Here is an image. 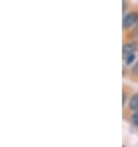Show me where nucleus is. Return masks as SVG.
Instances as JSON below:
<instances>
[{"instance_id":"4","label":"nucleus","mask_w":138,"mask_h":147,"mask_svg":"<svg viewBox=\"0 0 138 147\" xmlns=\"http://www.w3.org/2000/svg\"><path fill=\"white\" fill-rule=\"evenodd\" d=\"M123 58H125V62L126 64H131L135 59V53H128V55H123Z\"/></svg>"},{"instance_id":"7","label":"nucleus","mask_w":138,"mask_h":147,"mask_svg":"<svg viewBox=\"0 0 138 147\" xmlns=\"http://www.w3.org/2000/svg\"><path fill=\"white\" fill-rule=\"evenodd\" d=\"M135 36H136V37H138V26L135 28Z\"/></svg>"},{"instance_id":"3","label":"nucleus","mask_w":138,"mask_h":147,"mask_svg":"<svg viewBox=\"0 0 138 147\" xmlns=\"http://www.w3.org/2000/svg\"><path fill=\"white\" fill-rule=\"evenodd\" d=\"M129 108L132 110H137L138 111V93L131 98V100H129Z\"/></svg>"},{"instance_id":"2","label":"nucleus","mask_w":138,"mask_h":147,"mask_svg":"<svg viewBox=\"0 0 138 147\" xmlns=\"http://www.w3.org/2000/svg\"><path fill=\"white\" fill-rule=\"evenodd\" d=\"M136 43H133V42H128V43H126L125 46H123V55H128V53H135V51H136Z\"/></svg>"},{"instance_id":"5","label":"nucleus","mask_w":138,"mask_h":147,"mask_svg":"<svg viewBox=\"0 0 138 147\" xmlns=\"http://www.w3.org/2000/svg\"><path fill=\"white\" fill-rule=\"evenodd\" d=\"M132 122L135 125L138 126V111H136L135 114H133V116H132Z\"/></svg>"},{"instance_id":"1","label":"nucleus","mask_w":138,"mask_h":147,"mask_svg":"<svg viewBox=\"0 0 138 147\" xmlns=\"http://www.w3.org/2000/svg\"><path fill=\"white\" fill-rule=\"evenodd\" d=\"M138 21V14L137 13H129L128 15L125 16L123 19V27H131L132 25H135V24Z\"/></svg>"},{"instance_id":"6","label":"nucleus","mask_w":138,"mask_h":147,"mask_svg":"<svg viewBox=\"0 0 138 147\" xmlns=\"http://www.w3.org/2000/svg\"><path fill=\"white\" fill-rule=\"evenodd\" d=\"M133 73H135V74H137V76H138V62H137V64L135 66V68H133Z\"/></svg>"}]
</instances>
